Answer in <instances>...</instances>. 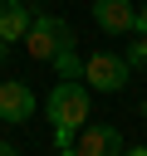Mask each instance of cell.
<instances>
[{
	"label": "cell",
	"instance_id": "obj_1",
	"mask_svg": "<svg viewBox=\"0 0 147 156\" xmlns=\"http://www.w3.org/2000/svg\"><path fill=\"white\" fill-rule=\"evenodd\" d=\"M49 122H54V146H74V132L88 122V88L78 78H59L49 88Z\"/></svg>",
	"mask_w": 147,
	"mask_h": 156
},
{
	"label": "cell",
	"instance_id": "obj_2",
	"mask_svg": "<svg viewBox=\"0 0 147 156\" xmlns=\"http://www.w3.org/2000/svg\"><path fill=\"white\" fill-rule=\"evenodd\" d=\"M24 49H29V58L54 63L59 54L74 49V24H69L64 15H34L29 29H24Z\"/></svg>",
	"mask_w": 147,
	"mask_h": 156
},
{
	"label": "cell",
	"instance_id": "obj_3",
	"mask_svg": "<svg viewBox=\"0 0 147 156\" xmlns=\"http://www.w3.org/2000/svg\"><path fill=\"white\" fill-rule=\"evenodd\" d=\"M127 58L123 54H113V49H98V54H88L83 58V83L93 88V93H123L127 88Z\"/></svg>",
	"mask_w": 147,
	"mask_h": 156
},
{
	"label": "cell",
	"instance_id": "obj_4",
	"mask_svg": "<svg viewBox=\"0 0 147 156\" xmlns=\"http://www.w3.org/2000/svg\"><path fill=\"white\" fill-rule=\"evenodd\" d=\"M74 141H78V156H123L127 151L123 146V132L108 127V122H83L74 132Z\"/></svg>",
	"mask_w": 147,
	"mask_h": 156
},
{
	"label": "cell",
	"instance_id": "obj_5",
	"mask_svg": "<svg viewBox=\"0 0 147 156\" xmlns=\"http://www.w3.org/2000/svg\"><path fill=\"white\" fill-rule=\"evenodd\" d=\"M34 93H29V83H20V78H5L0 83V122H29L34 117Z\"/></svg>",
	"mask_w": 147,
	"mask_h": 156
},
{
	"label": "cell",
	"instance_id": "obj_6",
	"mask_svg": "<svg viewBox=\"0 0 147 156\" xmlns=\"http://www.w3.org/2000/svg\"><path fill=\"white\" fill-rule=\"evenodd\" d=\"M88 10H93V24L103 34H132V15H137L132 0H93Z\"/></svg>",
	"mask_w": 147,
	"mask_h": 156
},
{
	"label": "cell",
	"instance_id": "obj_7",
	"mask_svg": "<svg viewBox=\"0 0 147 156\" xmlns=\"http://www.w3.org/2000/svg\"><path fill=\"white\" fill-rule=\"evenodd\" d=\"M29 20H34V10L24 0H0V39L5 44H20L24 29H29Z\"/></svg>",
	"mask_w": 147,
	"mask_h": 156
},
{
	"label": "cell",
	"instance_id": "obj_8",
	"mask_svg": "<svg viewBox=\"0 0 147 156\" xmlns=\"http://www.w3.org/2000/svg\"><path fill=\"white\" fill-rule=\"evenodd\" d=\"M54 73H59V78H83V58L69 49V54H59V58H54Z\"/></svg>",
	"mask_w": 147,
	"mask_h": 156
},
{
	"label": "cell",
	"instance_id": "obj_9",
	"mask_svg": "<svg viewBox=\"0 0 147 156\" xmlns=\"http://www.w3.org/2000/svg\"><path fill=\"white\" fill-rule=\"evenodd\" d=\"M123 58H127V68H147V34H137V39L127 44Z\"/></svg>",
	"mask_w": 147,
	"mask_h": 156
},
{
	"label": "cell",
	"instance_id": "obj_10",
	"mask_svg": "<svg viewBox=\"0 0 147 156\" xmlns=\"http://www.w3.org/2000/svg\"><path fill=\"white\" fill-rule=\"evenodd\" d=\"M132 34H147V0H142L137 15H132Z\"/></svg>",
	"mask_w": 147,
	"mask_h": 156
},
{
	"label": "cell",
	"instance_id": "obj_11",
	"mask_svg": "<svg viewBox=\"0 0 147 156\" xmlns=\"http://www.w3.org/2000/svg\"><path fill=\"white\" fill-rule=\"evenodd\" d=\"M0 156H20V151H15V146H10V141H0Z\"/></svg>",
	"mask_w": 147,
	"mask_h": 156
},
{
	"label": "cell",
	"instance_id": "obj_12",
	"mask_svg": "<svg viewBox=\"0 0 147 156\" xmlns=\"http://www.w3.org/2000/svg\"><path fill=\"white\" fill-rule=\"evenodd\" d=\"M59 156H78V146H59Z\"/></svg>",
	"mask_w": 147,
	"mask_h": 156
},
{
	"label": "cell",
	"instance_id": "obj_13",
	"mask_svg": "<svg viewBox=\"0 0 147 156\" xmlns=\"http://www.w3.org/2000/svg\"><path fill=\"white\" fill-rule=\"evenodd\" d=\"M5 58H10V44H5V39H0V63H5Z\"/></svg>",
	"mask_w": 147,
	"mask_h": 156
},
{
	"label": "cell",
	"instance_id": "obj_14",
	"mask_svg": "<svg viewBox=\"0 0 147 156\" xmlns=\"http://www.w3.org/2000/svg\"><path fill=\"white\" fill-rule=\"evenodd\" d=\"M123 156H147V146H132V151H123Z\"/></svg>",
	"mask_w": 147,
	"mask_h": 156
}]
</instances>
